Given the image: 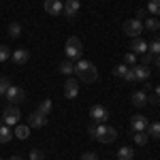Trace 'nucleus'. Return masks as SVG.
Returning <instances> with one entry per match:
<instances>
[{
	"instance_id": "4c0bfd02",
	"label": "nucleus",
	"mask_w": 160,
	"mask_h": 160,
	"mask_svg": "<svg viewBox=\"0 0 160 160\" xmlns=\"http://www.w3.org/2000/svg\"><path fill=\"white\" fill-rule=\"evenodd\" d=\"M154 92H156V98H160V86L156 88V90H154Z\"/></svg>"
},
{
	"instance_id": "423d86ee",
	"label": "nucleus",
	"mask_w": 160,
	"mask_h": 160,
	"mask_svg": "<svg viewBox=\"0 0 160 160\" xmlns=\"http://www.w3.org/2000/svg\"><path fill=\"white\" fill-rule=\"evenodd\" d=\"M141 32H143V22H139V19H128L126 24H124V34H128L130 38H137L141 37Z\"/></svg>"
},
{
	"instance_id": "4468645a",
	"label": "nucleus",
	"mask_w": 160,
	"mask_h": 160,
	"mask_svg": "<svg viewBox=\"0 0 160 160\" xmlns=\"http://www.w3.org/2000/svg\"><path fill=\"white\" fill-rule=\"evenodd\" d=\"M11 60L15 62V64H26V62L30 60V51L28 49H15L11 53Z\"/></svg>"
},
{
	"instance_id": "5701e85b",
	"label": "nucleus",
	"mask_w": 160,
	"mask_h": 160,
	"mask_svg": "<svg viewBox=\"0 0 160 160\" xmlns=\"http://www.w3.org/2000/svg\"><path fill=\"white\" fill-rule=\"evenodd\" d=\"M148 137H154V139H160V122H154L148 126Z\"/></svg>"
},
{
	"instance_id": "6e6552de",
	"label": "nucleus",
	"mask_w": 160,
	"mask_h": 160,
	"mask_svg": "<svg viewBox=\"0 0 160 160\" xmlns=\"http://www.w3.org/2000/svg\"><path fill=\"white\" fill-rule=\"evenodd\" d=\"M148 118L145 115H132V120H130V128H132V132H145L148 130Z\"/></svg>"
},
{
	"instance_id": "393cba45",
	"label": "nucleus",
	"mask_w": 160,
	"mask_h": 160,
	"mask_svg": "<svg viewBox=\"0 0 160 160\" xmlns=\"http://www.w3.org/2000/svg\"><path fill=\"white\" fill-rule=\"evenodd\" d=\"M19 34H22V26L17 24V22H11V24H9V37L17 38Z\"/></svg>"
},
{
	"instance_id": "f257e3e1",
	"label": "nucleus",
	"mask_w": 160,
	"mask_h": 160,
	"mask_svg": "<svg viewBox=\"0 0 160 160\" xmlns=\"http://www.w3.org/2000/svg\"><path fill=\"white\" fill-rule=\"evenodd\" d=\"M88 135L92 139H96L98 143H113L115 137H118V130L113 126H105V124H90L88 126Z\"/></svg>"
},
{
	"instance_id": "2eb2a0df",
	"label": "nucleus",
	"mask_w": 160,
	"mask_h": 160,
	"mask_svg": "<svg viewBox=\"0 0 160 160\" xmlns=\"http://www.w3.org/2000/svg\"><path fill=\"white\" fill-rule=\"evenodd\" d=\"M130 51L141 56V53H145V51H148V43H145V41H143L141 37L132 38V43H130Z\"/></svg>"
},
{
	"instance_id": "0eeeda50",
	"label": "nucleus",
	"mask_w": 160,
	"mask_h": 160,
	"mask_svg": "<svg viewBox=\"0 0 160 160\" xmlns=\"http://www.w3.org/2000/svg\"><path fill=\"white\" fill-rule=\"evenodd\" d=\"M90 118H92L94 124H105L107 118H109V111H107V107H102V105H94L90 109Z\"/></svg>"
},
{
	"instance_id": "c85d7f7f",
	"label": "nucleus",
	"mask_w": 160,
	"mask_h": 160,
	"mask_svg": "<svg viewBox=\"0 0 160 160\" xmlns=\"http://www.w3.org/2000/svg\"><path fill=\"white\" fill-rule=\"evenodd\" d=\"M148 141H149L148 132H135V143L137 145H148Z\"/></svg>"
},
{
	"instance_id": "bb28decb",
	"label": "nucleus",
	"mask_w": 160,
	"mask_h": 160,
	"mask_svg": "<svg viewBox=\"0 0 160 160\" xmlns=\"http://www.w3.org/2000/svg\"><path fill=\"white\" fill-rule=\"evenodd\" d=\"M126 73H128V66H126L124 62H122V64H118V66L113 68V75H115V77H120V79H124Z\"/></svg>"
},
{
	"instance_id": "a19ab883",
	"label": "nucleus",
	"mask_w": 160,
	"mask_h": 160,
	"mask_svg": "<svg viewBox=\"0 0 160 160\" xmlns=\"http://www.w3.org/2000/svg\"><path fill=\"white\" fill-rule=\"evenodd\" d=\"M0 160H2V158H0Z\"/></svg>"
},
{
	"instance_id": "20e7f679",
	"label": "nucleus",
	"mask_w": 160,
	"mask_h": 160,
	"mask_svg": "<svg viewBox=\"0 0 160 160\" xmlns=\"http://www.w3.org/2000/svg\"><path fill=\"white\" fill-rule=\"evenodd\" d=\"M4 98L9 100L11 105H22L26 100V92L22 90V88H17V86H9V90H7V94H4Z\"/></svg>"
},
{
	"instance_id": "6ab92c4d",
	"label": "nucleus",
	"mask_w": 160,
	"mask_h": 160,
	"mask_svg": "<svg viewBox=\"0 0 160 160\" xmlns=\"http://www.w3.org/2000/svg\"><path fill=\"white\" fill-rule=\"evenodd\" d=\"M11 139H13V130H11V126L2 124V126H0V143H9Z\"/></svg>"
},
{
	"instance_id": "72a5a7b5",
	"label": "nucleus",
	"mask_w": 160,
	"mask_h": 160,
	"mask_svg": "<svg viewBox=\"0 0 160 160\" xmlns=\"http://www.w3.org/2000/svg\"><path fill=\"white\" fill-rule=\"evenodd\" d=\"M124 81H126V83H132V81H137L135 71H132V68H128V73H126V77H124Z\"/></svg>"
},
{
	"instance_id": "cd10ccee",
	"label": "nucleus",
	"mask_w": 160,
	"mask_h": 160,
	"mask_svg": "<svg viewBox=\"0 0 160 160\" xmlns=\"http://www.w3.org/2000/svg\"><path fill=\"white\" fill-rule=\"evenodd\" d=\"M124 64H126L128 68H130V66H135V64H139V62H137V53H132V51H128V53L124 56Z\"/></svg>"
},
{
	"instance_id": "4be33fe9",
	"label": "nucleus",
	"mask_w": 160,
	"mask_h": 160,
	"mask_svg": "<svg viewBox=\"0 0 160 160\" xmlns=\"http://www.w3.org/2000/svg\"><path fill=\"white\" fill-rule=\"evenodd\" d=\"M51 109H53V105H51V100L49 98H45V100H41L38 102V113H43V115H49L51 113Z\"/></svg>"
},
{
	"instance_id": "9b49d317",
	"label": "nucleus",
	"mask_w": 160,
	"mask_h": 160,
	"mask_svg": "<svg viewBox=\"0 0 160 160\" xmlns=\"http://www.w3.org/2000/svg\"><path fill=\"white\" fill-rule=\"evenodd\" d=\"M45 13H49V15H62L64 13V2L62 0H45Z\"/></svg>"
},
{
	"instance_id": "1a4fd4ad",
	"label": "nucleus",
	"mask_w": 160,
	"mask_h": 160,
	"mask_svg": "<svg viewBox=\"0 0 160 160\" xmlns=\"http://www.w3.org/2000/svg\"><path fill=\"white\" fill-rule=\"evenodd\" d=\"M47 124V115H43V113H38V111H32L30 115H28V126L30 128H43Z\"/></svg>"
},
{
	"instance_id": "f03ea898",
	"label": "nucleus",
	"mask_w": 160,
	"mask_h": 160,
	"mask_svg": "<svg viewBox=\"0 0 160 160\" xmlns=\"http://www.w3.org/2000/svg\"><path fill=\"white\" fill-rule=\"evenodd\" d=\"M75 75L79 77V81H86V83H94L98 79V71L96 66L90 60H79L75 64Z\"/></svg>"
},
{
	"instance_id": "2f4dec72",
	"label": "nucleus",
	"mask_w": 160,
	"mask_h": 160,
	"mask_svg": "<svg viewBox=\"0 0 160 160\" xmlns=\"http://www.w3.org/2000/svg\"><path fill=\"white\" fill-rule=\"evenodd\" d=\"M154 62V56L149 53V51H145V53H141V64H145V66H149Z\"/></svg>"
},
{
	"instance_id": "aec40b11",
	"label": "nucleus",
	"mask_w": 160,
	"mask_h": 160,
	"mask_svg": "<svg viewBox=\"0 0 160 160\" xmlns=\"http://www.w3.org/2000/svg\"><path fill=\"white\" fill-rule=\"evenodd\" d=\"M143 30H149V32H156V30H160V22L156 19V17H148V19L143 22Z\"/></svg>"
},
{
	"instance_id": "ddd939ff",
	"label": "nucleus",
	"mask_w": 160,
	"mask_h": 160,
	"mask_svg": "<svg viewBox=\"0 0 160 160\" xmlns=\"http://www.w3.org/2000/svg\"><path fill=\"white\" fill-rule=\"evenodd\" d=\"M130 68L135 71L137 81H143V83H148V79H149V66H145V64H135V66H130Z\"/></svg>"
},
{
	"instance_id": "7c9ffc66",
	"label": "nucleus",
	"mask_w": 160,
	"mask_h": 160,
	"mask_svg": "<svg viewBox=\"0 0 160 160\" xmlns=\"http://www.w3.org/2000/svg\"><path fill=\"white\" fill-rule=\"evenodd\" d=\"M9 86H11V81H9L7 77H0V96H4V94H7Z\"/></svg>"
},
{
	"instance_id": "c756f323",
	"label": "nucleus",
	"mask_w": 160,
	"mask_h": 160,
	"mask_svg": "<svg viewBox=\"0 0 160 160\" xmlns=\"http://www.w3.org/2000/svg\"><path fill=\"white\" fill-rule=\"evenodd\" d=\"M9 58H11V49L7 45H0V64H4Z\"/></svg>"
},
{
	"instance_id": "c9c22d12",
	"label": "nucleus",
	"mask_w": 160,
	"mask_h": 160,
	"mask_svg": "<svg viewBox=\"0 0 160 160\" xmlns=\"http://www.w3.org/2000/svg\"><path fill=\"white\" fill-rule=\"evenodd\" d=\"M145 15H148L145 9H139V11H137V19H139V22H143V19H145Z\"/></svg>"
},
{
	"instance_id": "412c9836",
	"label": "nucleus",
	"mask_w": 160,
	"mask_h": 160,
	"mask_svg": "<svg viewBox=\"0 0 160 160\" xmlns=\"http://www.w3.org/2000/svg\"><path fill=\"white\" fill-rule=\"evenodd\" d=\"M135 158V149L132 148H120L118 149V160H132Z\"/></svg>"
},
{
	"instance_id": "a878e982",
	"label": "nucleus",
	"mask_w": 160,
	"mask_h": 160,
	"mask_svg": "<svg viewBox=\"0 0 160 160\" xmlns=\"http://www.w3.org/2000/svg\"><path fill=\"white\" fill-rule=\"evenodd\" d=\"M148 51L152 56H160V38H154L152 43H148Z\"/></svg>"
},
{
	"instance_id": "dca6fc26",
	"label": "nucleus",
	"mask_w": 160,
	"mask_h": 160,
	"mask_svg": "<svg viewBox=\"0 0 160 160\" xmlns=\"http://www.w3.org/2000/svg\"><path fill=\"white\" fill-rule=\"evenodd\" d=\"M13 135L24 141V139L30 137V126H28V124H17V126H15V130H13Z\"/></svg>"
},
{
	"instance_id": "f704fd0d",
	"label": "nucleus",
	"mask_w": 160,
	"mask_h": 160,
	"mask_svg": "<svg viewBox=\"0 0 160 160\" xmlns=\"http://www.w3.org/2000/svg\"><path fill=\"white\" fill-rule=\"evenodd\" d=\"M81 160H98V156H96L94 152H86V154L81 156Z\"/></svg>"
},
{
	"instance_id": "58836bf2",
	"label": "nucleus",
	"mask_w": 160,
	"mask_h": 160,
	"mask_svg": "<svg viewBox=\"0 0 160 160\" xmlns=\"http://www.w3.org/2000/svg\"><path fill=\"white\" fill-rule=\"evenodd\" d=\"M9 160H22V158H19V156H11Z\"/></svg>"
},
{
	"instance_id": "39448f33",
	"label": "nucleus",
	"mask_w": 160,
	"mask_h": 160,
	"mask_svg": "<svg viewBox=\"0 0 160 160\" xmlns=\"http://www.w3.org/2000/svg\"><path fill=\"white\" fill-rule=\"evenodd\" d=\"M19 107H15V105H9L4 113H2V122L7 124V126H17L19 124Z\"/></svg>"
},
{
	"instance_id": "e433bc0d",
	"label": "nucleus",
	"mask_w": 160,
	"mask_h": 160,
	"mask_svg": "<svg viewBox=\"0 0 160 160\" xmlns=\"http://www.w3.org/2000/svg\"><path fill=\"white\" fill-rule=\"evenodd\" d=\"M154 64H156V66L160 68V56H154Z\"/></svg>"
},
{
	"instance_id": "b1692460",
	"label": "nucleus",
	"mask_w": 160,
	"mask_h": 160,
	"mask_svg": "<svg viewBox=\"0 0 160 160\" xmlns=\"http://www.w3.org/2000/svg\"><path fill=\"white\" fill-rule=\"evenodd\" d=\"M145 11L152 13V17H154V15H160V0H149Z\"/></svg>"
},
{
	"instance_id": "7ed1b4c3",
	"label": "nucleus",
	"mask_w": 160,
	"mask_h": 160,
	"mask_svg": "<svg viewBox=\"0 0 160 160\" xmlns=\"http://www.w3.org/2000/svg\"><path fill=\"white\" fill-rule=\"evenodd\" d=\"M64 53H66V58L73 62V60H79L81 58V53H83V45H81V38L77 37H68L66 41V45H64Z\"/></svg>"
},
{
	"instance_id": "a211bd4d",
	"label": "nucleus",
	"mask_w": 160,
	"mask_h": 160,
	"mask_svg": "<svg viewBox=\"0 0 160 160\" xmlns=\"http://www.w3.org/2000/svg\"><path fill=\"white\" fill-rule=\"evenodd\" d=\"M149 98H148V94L145 92H135L132 94V105L135 107H143V105H148Z\"/></svg>"
},
{
	"instance_id": "ea45409f",
	"label": "nucleus",
	"mask_w": 160,
	"mask_h": 160,
	"mask_svg": "<svg viewBox=\"0 0 160 160\" xmlns=\"http://www.w3.org/2000/svg\"><path fill=\"white\" fill-rule=\"evenodd\" d=\"M156 102H158V107H160V98H156Z\"/></svg>"
},
{
	"instance_id": "473e14b6",
	"label": "nucleus",
	"mask_w": 160,
	"mask_h": 160,
	"mask_svg": "<svg viewBox=\"0 0 160 160\" xmlns=\"http://www.w3.org/2000/svg\"><path fill=\"white\" fill-rule=\"evenodd\" d=\"M30 160H45L41 149H30Z\"/></svg>"
},
{
	"instance_id": "f3484780",
	"label": "nucleus",
	"mask_w": 160,
	"mask_h": 160,
	"mask_svg": "<svg viewBox=\"0 0 160 160\" xmlns=\"http://www.w3.org/2000/svg\"><path fill=\"white\" fill-rule=\"evenodd\" d=\"M58 71H60L62 75H66V77H71V75L75 73V64L71 60H64V62L58 64Z\"/></svg>"
},
{
	"instance_id": "f8f14e48",
	"label": "nucleus",
	"mask_w": 160,
	"mask_h": 160,
	"mask_svg": "<svg viewBox=\"0 0 160 160\" xmlns=\"http://www.w3.org/2000/svg\"><path fill=\"white\" fill-rule=\"evenodd\" d=\"M81 9V0H66L64 2V13L62 15H66V17H75L77 13Z\"/></svg>"
},
{
	"instance_id": "9d476101",
	"label": "nucleus",
	"mask_w": 160,
	"mask_h": 160,
	"mask_svg": "<svg viewBox=\"0 0 160 160\" xmlns=\"http://www.w3.org/2000/svg\"><path fill=\"white\" fill-rule=\"evenodd\" d=\"M77 94H79V83L68 77V79L64 81V96L68 100H73V98H77Z\"/></svg>"
}]
</instances>
